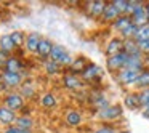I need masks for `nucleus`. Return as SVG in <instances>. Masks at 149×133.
Segmentation results:
<instances>
[{
  "instance_id": "obj_1",
  "label": "nucleus",
  "mask_w": 149,
  "mask_h": 133,
  "mask_svg": "<svg viewBox=\"0 0 149 133\" xmlns=\"http://www.w3.org/2000/svg\"><path fill=\"white\" fill-rule=\"evenodd\" d=\"M50 59L56 61L59 66H71L72 64L71 55H69V52L63 45H55V47H53L52 55H50Z\"/></svg>"
},
{
  "instance_id": "obj_2",
  "label": "nucleus",
  "mask_w": 149,
  "mask_h": 133,
  "mask_svg": "<svg viewBox=\"0 0 149 133\" xmlns=\"http://www.w3.org/2000/svg\"><path fill=\"white\" fill-rule=\"evenodd\" d=\"M3 106H7L8 109H11L13 112H18V111L24 109V98L21 93H8L7 96L3 98Z\"/></svg>"
},
{
  "instance_id": "obj_3",
  "label": "nucleus",
  "mask_w": 149,
  "mask_h": 133,
  "mask_svg": "<svg viewBox=\"0 0 149 133\" xmlns=\"http://www.w3.org/2000/svg\"><path fill=\"white\" fill-rule=\"evenodd\" d=\"M127 61H128V55L125 52H120L114 56H109L106 61V66L111 71H122V69H125Z\"/></svg>"
},
{
  "instance_id": "obj_4",
  "label": "nucleus",
  "mask_w": 149,
  "mask_h": 133,
  "mask_svg": "<svg viewBox=\"0 0 149 133\" xmlns=\"http://www.w3.org/2000/svg\"><path fill=\"white\" fill-rule=\"evenodd\" d=\"M122 116V107L119 104H109L107 107L98 111V117L101 120H116Z\"/></svg>"
},
{
  "instance_id": "obj_5",
  "label": "nucleus",
  "mask_w": 149,
  "mask_h": 133,
  "mask_svg": "<svg viewBox=\"0 0 149 133\" xmlns=\"http://www.w3.org/2000/svg\"><path fill=\"white\" fill-rule=\"evenodd\" d=\"M2 80H3V84L7 85L8 88H18L23 85L24 82V77L23 74H18V72H8V71H3L2 72Z\"/></svg>"
},
{
  "instance_id": "obj_6",
  "label": "nucleus",
  "mask_w": 149,
  "mask_h": 133,
  "mask_svg": "<svg viewBox=\"0 0 149 133\" xmlns=\"http://www.w3.org/2000/svg\"><path fill=\"white\" fill-rule=\"evenodd\" d=\"M139 77L138 71H133V69H122L119 71V75H117V80L123 85H136V80Z\"/></svg>"
},
{
  "instance_id": "obj_7",
  "label": "nucleus",
  "mask_w": 149,
  "mask_h": 133,
  "mask_svg": "<svg viewBox=\"0 0 149 133\" xmlns=\"http://www.w3.org/2000/svg\"><path fill=\"white\" fill-rule=\"evenodd\" d=\"M40 42H42V37H40L39 32H29L26 36V43H24V47H26V50L29 53H36L37 55Z\"/></svg>"
},
{
  "instance_id": "obj_8",
  "label": "nucleus",
  "mask_w": 149,
  "mask_h": 133,
  "mask_svg": "<svg viewBox=\"0 0 149 133\" xmlns=\"http://www.w3.org/2000/svg\"><path fill=\"white\" fill-rule=\"evenodd\" d=\"M18 120L16 112H13L11 109H8L7 106H0V123L2 125H15Z\"/></svg>"
},
{
  "instance_id": "obj_9",
  "label": "nucleus",
  "mask_w": 149,
  "mask_h": 133,
  "mask_svg": "<svg viewBox=\"0 0 149 133\" xmlns=\"http://www.w3.org/2000/svg\"><path fill=\"white\" fill-rule=\"evenodd\" d=\"M123 42H125V40L120 39V37H114V39H111L109 43H107V47H106L107 58L117 55V53H120V52H123Z\"/></svg>"
},
{
  "instance_id": "obj_10",
  "label": "nucleus",
  "mask_w": 149,
  "mask_h": 133,
  "mask_svg": "<svg viewBox=\"0 0 149 133\" xmlns=\"http://www.w3.org/2000/svg\"><path fill=\"white\" fill-rule=\"evenodd\" d=\"M63 84L68 90H80L84 82H82L80 77H77L75 74H66L63 77Z\"/></svg>"
},
{
  "instance_id": "obj_11",
  "label": "nucleus",
  "mask_w": 149,
  "mask_h": 133,
  "mask_svg": "<svg viewBox=\"0 0 149 133\" xmlns=\"http://www.w3.org/2000/svg\"><path fill=\"white\" fill-rule=\"evenodd\" d=\"M53 47H55V43H52V40L42 39V42H40V45H39V50H37V56L42 58V59H50Z\"/></svg>"
},
{
  "instance_id": "obj_12",
  "label": "nucleus",
  "mask_w": 149,
  "mask_h": 133,
  "mask_svg": "<svg viewBox=\"0 0 149 133\" xmlns=\"http://www.w3.org/2000/svg\"><path fill=\"white\" fill-rule=\"evenodd\" d=\"M100 75H101V69L98 68L96 64H87V68L82 72V79L87 80V82L93 80V79H98Z\"/></svg>"
},
{
  "instance_id": "obj_13",
  "label": "nucleus",
  "mask_w": 149,
  "mask_h": 133,
  "mask_svg": "<svg viewBox=\"0 0 149 133\" xmlns=\"http://www.w3.org/2000/svg\"><path fill=\"white\" fill-rule=\"evenodd\" d=\"M24 69V63L21 61L18 56H10V59H8L7 66H5V71L8 72H18V74H21Z\"/></svg>"
},
{
  "instance_id": "obj_14",
  "label": "nucleus",
  "mask_w": 149,
  "mask_h": 133,
  "mask_svg": "<svg viewBox=\"0 0 149 133\" xmlns=\"http://www.w3.org/2000/svg\"><path fill=\"white\" fill-rule=\"evenodd\" d=\"M106 2H90V3H87V10L90 15H93V16H103L104 10H106Z\"/></svg>"
},
{
  "instance_id": "obj_15",
  "label": "nucleus",
  "mask_w": 149,
  "mask_h": 133,
  "mask_svg": "<svg viewBox=\"0 0 149 133\" xmlns=\"http://www.w3.org/2000/svg\"><path fill=\"white\" fill-rule=\"evenodd\" d=\"M64 120L68 125L71 127H77L82 123V120H84V117H82V114L79 112V111H68L64 116Z\"/></svg>"
},
{
  "instance_id": "obj_16",
  "label": "nucleus",
  "mask_w": 149,
  "mask_h": 133,
  "mask_svg": "<svg viewBox=\"0 0 149 133\" xmlns=\"http://www.w3.org/2000/svg\"><path fill=\"white\" fill-rule=\"evenodd\" d=\"M123 104H125L128 109L135 111L138 107H143L141 106V101H139V95L138 93H128L125 98H123Z\"/></svg>"
},
{
  "instance_id": "obj_17",
  "label": "nucleus",
  "mask_w": 149,
  "mask_h": 133,
  "mask_svg": "<svg viewBox=\"0 0 149 133\" xmlns=\"http://www.w3.org/2000/svg\"><path fill=\"white\" fill-rule=\"evenodd\" d=\"M0 50H2V52H5V53H8V55H10L11 52H15V50H16V45H15V42L11 40L10 34L0 37Z\"/></svg>"
},
{
  "instance_id": "obj_18",
  "label": "nucleus",
  "mask_w": 149,
  "mask_h": 133,
  "mask_svg": "<svg viewBox=\"0 0 149 133\" xmlns=\"http://www.w3.org/2000/svg\"><path fill=\"white\" fill-rule=\"evenodd\" d=\"M40 104H42V107H45V109H53V107L58 104V101H56L55 95L47 91V93H43L42 98H40Z\"/></svg>"
},
{
  "instance_id": "obj_19",
  "label": "nucleus",
  "mask_w": 149,
  "mask_h": 133,
  "mask_svg": "<svg viewBox=\"0 0 149 133\" xmlns=\"http://www.w3.org/2000/svg\"><path fill=\"white\" fill-rule=\"evenodd\" d=\"M120 16H122V15H120L119 11H117V8L112 5V2L106 5V10H104V13H103V19H106V21H112V23H114V21H116L117 18H120Z\"/></svg>"
},
{
  "instance_id": "obj_20",
  "label": "nucleus",
  "mask_w": 149,
  "mask_h": 133,
  "mask_svg": "<svg viewBox=\"0 0 149 133\" xmlns=\"http://www.w3.org/2000/svg\"><path fill=\"white\" fill-rule=\"evenodd\" d=\"M130 24H133L132 18L123 15V16L117 18V19L114 21V23H112V27H114V29H117V31H120V32H123V31H125L127 27L130 26Z\"/></svg>"
},
{
  "instance_id": "obj_21",
  "label": "nucleus",
  "mask_w": 149,
  "mask_h": 133,
  "mask_svg": "<svg viewBox=\"0 0 149 133\" xmlns=\"http://www.w3.org/2000/svg\"><path fill=\"white\" fill-rule=\"evenodd\" d=\"M136 87L143 88V90H148L149 88V69H143L139 72V77L136 80Z\"/></svg>"
},
{
  "instance_id": "obj_22",
  "label": "nucleus",
  "mask_w": 149,
  "mask_h": 133,
  "mask_svg": "<svg viewBox=\"0 0 149 133\" xmlns=\"http://www.w3.org/2000/svg\"><path fill=\"white\" fill-rule=\"evenodd\" d=\"M43 68H45L47 74H50V75H55V74H58V72H59V69H61V66H59L56 61H53V59H47V61L43 63Z\"/></svg>"
},
{
  "instance_id": "obj_23",
  "label": "nucleus",
  "mask_w": 149,
  "mask_h": 133,
  "mask_svg": "<svg viewBox=\"0 0 149 133\" xmlns=\"http://www.w3.org/2000/svg\"><path fill=\"white\" fill-rule=\"evenodd\" d=\"M16 127H19V128H27V130H32V119H31L29 116H19L16 120V123H15Z\"/></svg>"
},
{
  "instance_id": "obj_24",
  "label": "nucleus",
  "mask_w": 149,
  "mask_h": 133,
  "mask_svg": "<svg viewBox=\"0 0 149 133\" xmlns=\"http://www.w3.org/2000/svg\"><path fill=\"white\" fill-rule=\"evenodd\" d=\"M21 95H23V98H32L34 95H36V87H34L32 82L26 80V84H23V87H21Z\"/></svg>"
},
{
  "instance_id": "obj_25",
  "label": "nucleus",
  "mask_w": 149,
  "mask_h": 133,
  "mask_svg": "<svg viewBox=\"0 0 149 133\" xmlns=\"http://www.w3.org/2000/svg\"><path fill=\"white\" fill-rule=\"evenodd\" d=\"M10 36H11V40L15 42V45H16V48L26 43V36H24L23 31H13Z\"/></svg>"
},
{
  "instance_id": "obj_26",
  "label": "nucleus",
  "mask_w": 149,
  "mask_h": 133,
  "mask_svg": "<svg viewBox=\"0 0 149 133\" xmlns=\"http://www.w3.org/2000/svg\"><path fill=\"white\" fill-rule=\"evenodd\" d=\"M85 68H87V64H85V59L84 58L75 59V61H72V64H71V71H72V74H75V75H77V72H79V74H82Z\"/></svg>"
},
{
  "instance_id": "obj_27",
  "label": "nucleus",
  "mask_w": 149,
  "mask_h": 133,
  "mask_svg": "<svg viewBox=\"0 0 149 133\" xmlns=\"http://www.w3.org/2000/svg\"><path fill=\"white\" fill-rule=\"evenodd\" d=\"M112 5L117 8V11H119L120 15H125L127 16V10H128V2H125V0H114Z\"/></svg>"
},
{
  "instance_id": "obj_28",
  "label": "nucleus",
  "mask_w": 149,
  "mask_h": 133,
  "mask_svg": "<svg viewBox=\"0 0 149 133\" xmlns=\"http://www.w3.org/2000/svg\"><path fill=\"white\" fill-rule=\"evenodd\" d=\"M136 43H138L141 53H148V55H149V37H148V39H143V40H138Z\"/></svg>"
},
{
  "instance_id": "obj_29",
  "label": "nucleus",
  "mask_w": 149,
  "mask_h": 133,
  "mask_svg": "<svg viewBox=\"0 0 149 133\" xmlns=\"http://www.w3.org/2000/svg\"><path fill=\"white\" fill-rule=\"evenodd\" d=\"M95 133H119L114 127H109V125H103L100 127L98 130H95Z\"/></svg>"
},
{
  "instance_id": "obj_30",
  "label": "nucleus",
  "mask_w": 149,
  "mask_h": 133,
  "mask_svg": "<svg viewBox=\"0 0 149 133\" xmlns=\"http://www.w3.org/2000/svg\"><path fill=\"white\" fill-rule=\"evenodd\" d=\"M8 59H10V55L0 50V68H5V66H7V63H8Z\"/></svg>"
},
{
  "instance_id": "obj_31",
  "label": "nucleus",
  "mask_w": 149,
  "mask_h": 133,
  "mask_svg": "<svg viewBox=\"0 0 149 133\" xmlns=\"http://www.w3.org/2000/svg\"><path fill=\"white\" fill-rule=\"evenodd\" d=\"M3 133H19V128H18L16 125H10L3 130Z\"/></svg>"
},
{
  "instance_id": "obj_32",
  "label": "nucleus",
  "mask_w": 149,
  "mask_h": 133,
  "mask_svg": "<svg viewBox=\"0 0 149 133\" xmlns=\"http://www.w3.org/2000/svg\"><path fill=\"white\" fill-rule=\"evenodd\" d=\"M141 116L144 117V119H149V104H148V106H144V107H143Z\"/></svg>"
},
{
  "instance_id": "obj_33",
  "label": "nucleus",
  "mask_w": 149,
  "mask_h": 133,
  "mask_svg": "<svg viewBox=\"0 0 149 133\" xmlns=\"http://www.w3.org/2000/svg\"><path fill=\"white\" fill-rule=\"evenodd\" d=\"M144 7H146V15H148V18H149V3H146Z\"/></svg>"
},
{
  "instance_id": "obj_34",
  "label": "nucleus",
  "mask_w": 149,
  "mask_h": 133,
  "mask_svg": "<svg viewBox=\"0 0 149 133\" xmlns=\"http://www.w3.org/2000/svg\"><path fill=\"white\" fill-rule=\"evenodd\" d=\"M144 66H149V56H148V58H144Z\"/></svg>"
},
{
  "instance_id": "obj_35",
  "label": "nucleus",
  "mask_w": 149,
  "mask_h": 133,
  "mask_svg": "<svg viewBox=\"0 0 149 133\" xmlns=\"http://www.w3.org/2000/svg\"><path fill=\"white\" fill-rule=\"evenodd\" d=\"M146 31H148V37H149V23H148V26H146Z\"/></svg>"
},
{
  "instance_id": "obj_36",
  "label": "nucleus",
  "mask_w": 149,
  "mask_h": 133,
  "mask_svg": "<svg viewBox=\"0 0 149 133\" xmlns=\"http://www.w3.org/2000/svg\"><path fill=\"white\" fill-rule=\"evenodd\" d=\"M119 133H128V132H125V130H123V132H120V130H119Z\"/></svg>"
}]
</instances>
